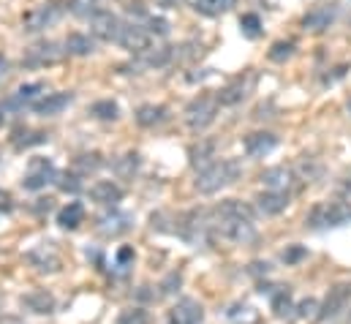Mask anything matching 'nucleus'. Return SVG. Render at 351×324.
<instances>
[{
  "label": "nucleus",
  "instance_id": "nucleus-1",
  "mask_svg": "<svg viewBox=\"0 0 351 324\" xmlns=\"http://www.w3.org/2000/svg\"><path fill=\"white\" fill-rule=\"evenodd\" d=\"M210 218H213V235H221L229 243L245 245L256 240L254 210L237 199L221 202L215 210H210Z\"/></svg>",
  "mask_w": 351,
  "mask_h": 324
},
{
  "label": "nucleus",
  "instance_id": "nucleus-2",
  "mask_svg": "<svg viewBox=\"0 0 351 324\" xmlns=\"http://www.w3.org/2000/svg\"><path fill=\"white\" fill-rule=\"evenodd\" d=\"M240 174H243V163L237 159H218V161H213L207 169H202L196 174L193 185H196L199 194H218L221 188L237 183Z\"/></svg>",
  "mask_w": 351,
  "mask_h": 324
},
{
  "label": "nucleus",
  "instance_id": "nucleus-3",
  "mask_svg": "<svg viewBox=\"0 0 351 324\" xmlns=\"http://www.w3.org/2000/svg\"><path fill=\"white\" fill-rule=\"evenodd\" d=\"M305 224H308L311 229H316V232L346 227V224H351V205L349 202H338V199H335V202H319V205L308 213Z\"/></svg>",
  "mask_w": 351,
  "mask_h": 324
},
{
  "label": "nucleus",
  "instance_id": "nucleus-4",
  "mask_svg": "<svg viewBox=\"0 0 351 324\" xmlns=\"http://www.w3.org/2000/svg\"><path fill=\"white\" fill-rule=\"evenodd\" d=\"M218 109H221V104H218V98L213 93H202V95L191 98L188 106H185V123H188V128L204 131L207 126L215 123Z\"/></svg>",
  "mask_w": 351,
  "mask_h": 324
},
{
  "label": "nucleus",
  "instance_id": "nucleus-5",
  "mask_svg": "<svg viewBox=\"0 0 351 324\" xmlns=\"http://www.w3.org/2000/svg\"><path fill=\"white\" fill-rule=\"evenodd\" d=\"M63 14H66V3H63V0L38 3V5H33L30 11L22 14V27H25L27 33H38V30H47V27H52L55 22H60Z\"/></svg>",
  "mask_w": 351,
  "mask_h": 324
},
{
  "label": "nucleus",
  "instance_id": "nucleus-6",
  "mask_svg": "<svg viewBox=\"0 0 351 324\" xmlns=\"http://www.w3.org/2000/svg\"><path fill=\"white\" fill-rule=\"evenodd\" d=\"M55 180H58L55 163L49 161V159H44V156H36V159L27 161L25 177H22V188L25 191H41V188H47Z\"/></svg>",
  "mask_w": 351,
  "mask_h": 324
},
{
  "label": "nucleus",
  "instance_id": "nucleus-7",
  "mask_svg": "<svg viewBox=\"0 0 351 324\" xmlns=\"http://www.w3.org/2000/svg\"><path fill=\"white\" fill-rule=\"evenodd\" d=\"M66 58V49H60V44L55 41H41L36 47H30L25 55H22V66L25 69H47V66H55Z\"/></svg>",
  "mask_w": 351,
  "mask_h": 324
},
{
  "label": "nucleus",
  "instance_id": "nucleus-8",
  "mask_svg": "<svg viewBox=\"0 0 351 324\" xmlns=\"http://www.w3.org/2000/svg\"><path fill=\"white\" fill-rule=\"evenodd\" d=\"M254 84H256V74H254V71H245V74L234 77L229 84H223V87L215 93V98H218L221 106H234V104H240L243 98H248V93L254 90Z\"/></svg>",
  "mask_w": 351,
  "mask_h": 324
},
{
  "label": "nucleus",
  "instance_id": "nucleus-9",
  "mask_svg": "<svg viewBox=\"0 0 351 324\" xmlns=\"http://www.w3.org/2000/svg\"><path fill=\"white\" fill-rule=\"evenodd\" d=\"M47 84L44 82H30V84H22V87H16L3 104H0V112H19V109H25V106H33L38 98H44L47 93Z\"/></svg>",
  "mask_w": 351,
  "mask_h": 324
},
{
  "label": "nucleus",
  "instance_id": "nucleus-10",
  "mask_svg": "<svg viewBox=\"0 0 351 324\" xmlns=\"http://www.w3.org/2000/svg\"><path fill=\"white\" fill-rule=\"evenodd\" d=\"M338 14H341L338 3H319V5H313V8L302 16V27H305L308 33H324L327 27L335 25Z\"/></svg>",
  "mask_w": 351,
  "mask_h": 324
},
{
  "label": "nucleus",
  "instance_id": "nucleus-11",
  "mask_svg": "<svg viewBox=\"0 0 351 324\" xmlns=\"http://www.w3.org/2000/svg\"><path fill=\"white\" fill-rule=\"evenodd\" d=\"M150 41H153V36L147 33L145 25H139V22H123V30L117 36V44L123 49H128L134 55H142V52L150 49Z\"/></svg>",
  "mask_w": 351,
  "mask_h": 324
},
{
  "label": "nucleus",
  "instance_id": "nucleus-12",
  "mask_svg": "<svg viewBox=\"0 0 351 324\" xmlns=\"http://www.w3.org/2000/svg\"><path fill=\"white\" fill-rule=\"evenodd\" d=\"M120 30H123V19L117 14H112V11H106V8H101V11H95L90 16V33L95 38H101V41H114L117 44Z\"/></svg>",
  "mask_w": 351,
  "mask_h": 324
},
{
  "label": "nucleus",
  "instance_id": "nucleus-13",
  "mask_svg": "<svg viewBox=\"0 0 351 324\" xmlns=\"http://www.w3.org/2000/svg\"><path fill=\"white\" fill-rule=\"evenodd\" d=\"M349 300H351V284H335V286L327 292L324 305L319 308L316 319H319V322H327V319L338 316V314H341V311L349 305Z\"/></svg>",
  "mask_w": 351,
  "mask_h": 324
},
{
  "label": "nucleus",
  "instance_id": "nucleus-14",
  "mask_svg": "<svg viewBox=\"0 0 351 324\" xmlns=\"http://www.w3.org/2000/svg\"><path fill=\"white\" fill-rule=\"evenodd\" d=\"M25 259H27L38 273H58V270H60V256H58V251H55L49 243H44V245H38V248H33V251H27V253H25Z\"/></svg>",
  "mask_w": 351,
  "mask_h": 324
},
{
  "label": "nucleus",
  "instance_id": "nucleus-15",
  "mask_svg": "<svg viewBox=\"0 0 351 324\" xmlns=\"http://www.w3.org/2000/svg\"><path fill=\"white\" fill-rule=\"evenodd\" d=\"M202 319H204V308L191 297L169 308V324H202Z\"/></svg>",
  "mask_w": 351,
  "mask_h": 324
},
{
  "label": "nucleus",
  "instance_id": "nucleus-16",
  "mask_svg": "<svg viewBox=\"0 0 351 324\" xmlns=\"http://www.w3.org/2000/svg\"><path fill=\"white\" fill-rule=\"evenodd\" d=\"M243 148H245L248 159H264V156H269L278 148V137L269 134V131H254V134L245 137Z\"/></svg>",
  "mask_w": 351,
  "mask_h": 324
},
{
  "label": "nucleus",
  "instance_id": "nucleus-17",
  "mask_svg": "<svg viewBox=\"0 0 351 324\" xmlns=\"http://www.w3.org/2000/svg\"><path fill=\"white\" fill-rule=\"evenodd\" d=\"M71 101H74V93H47L44 98H38V101L33 104V112H36V115H44V117H55V115H60Z\"/></svg>",
  "mask_w": 351,
  "mask_h": 324
},
{
  "label": "nucleus",
  "instance_id": "nucleus-18",
  "mask_svg": "<svg viewBox=\"0 0 351 324\" xmlns=\"http://www.w3.org/2000/svg\"><path fill=\"white\" fill-rule=\"evenodd\" d=\"M294 172L289 169V166H272V169H267L262 172V183L267 185V191H283V194H289V188H294Z\"/></svg>",
  "mask_w": 351,
  "mask_h": 324
},
{
  "label": "nucleus",
  "instance_id": "nucleus-19",
  "mask_svg": "<svg viewBox=\"0 0 351 324\" xmlns=\"http://www.w3.org/2000/svg\"><path fill=\"white\" fill-rule=\"evenodd\" d=\"M90 199L98 205H106V207H117V202H123V188L112 180H98L90 188Z\"/></svg>",
  "mask_w": 351,
  "mask_h": 324
},
{
  "label": "nucleus",
  "instance_id": "nucleus-20",
  "mask_svg": "<svg viewBox=\"0 0 351 324\" xmlns=\"http://www.w3.org/2000/svg\"><path fill=\"white\" fill-rule=\"evenodd\" d=\"M47 139H49L47 131H38V128H30V126H19V128H14V134H11L14 150H27V148L44 145Z\"/></svg>",
  "mask_w": 351,
  "mask_h": 324
},
{
  "label": "nucleus",
  "instance_id": "nucleus-21",
  "mask_svg": "<svg viewBox=\"0 0 351 324\" xmlns=\"http://www.w3.org/2000/svg\"><path fill=\"white\" fill-rule=\"evenodd\" d=\"M131 221H134L131 216H125L120 210H112L109 216L98 218V232L101 235H109V238H117V235H125L131 229Z\"/></svg>",
  "mask_w": 351,
  "mask_h": 324
},
{
  "label": "nucleus",
  "instance_id": "nucleus-22",
  "mask_svg": "<svg viewBox=\"0 0 351 324\" xmlns=\"http://www.w3.org/2000/svg\"><path fill=\"white\" fill-rule=\"evenodd\" d=\"M134 117H136V123L142 128H156V126H161V123L169 120V109L164 104H145V106L136 109Z\"/></svg>",
  "mask_w": 351,
  "mask_h": 324
},
{
  "label": "nucleus",
  "instance_id": "nucleus-23",
  "mask_svg": "<svg viewBox=\"0 0 351 324\" xmlns=\"http://www.w3.org/2000/svg\"><path fill=\"white\" fill-rule=\"evenodd\" d=\"M256 207L264 216H278V213H283L289 207V194H283V191H262L256 196Z\"/></svg>",
  "mask_w": 351,
  "mask_h": 324
},
{
  "label": "nucleus",
  "instance_id": "nucleus-24",
  "mask_svg": "<svg viewBox=\"0 0 351 324\" xmlns=\"http://www.w3.org/2000/svg\"><path fill=\"white\" fill-rule=\"evenodd\" d=\"M175 58V47H150L147 52L139 55V66L142 69H164L169 66Z\"/></svg>",
  "mask_w": 351,
  "mask_h": 324
},
{
  "label": "nucleus",
  "instance_id": "nucleus-25",
  "mask_svg": "<svg viewBox=\"0 0 351 324\" xmlns=\"http://www.w3.org/2000/svg\"><path fill=\"white\" fill-rule=\"evenodd\" d=\"M22 305L27 311H33V314H52L55 311V297L47 289H36V292L22 297Z\"/></svg>",
  "mask_w": 351,
  "mask_h": 324
},
{
  "label": "nucleus",
  "instance_id": "nucleus-26",
  "mask_svg": "<svg viewBox=\"0 0 351 324\" xmlns=\"http://www.w3.org/2000/svg\"><path fill=\"white\" fill-rule=\"evenodd\" d=\"M188 156H191V166L193 169H207L213 161H218L215 159V142H196V145H191V150H188Z\"/></svg>",
  "mask_w": 351,
  "mask_h": 324
},
{
  "label": "nucleus",
  "instance_id": "nucleus-27",
  "mask_svg": "<svg viewBox=\"0 0 351 324\" xmlns=\"http://www.w3.org/2000/svg\"><path fill=\"white\" fill-rule=\"evenodd\" d=\"M82 221H85V205H82V202H69V205L58 213V224H60L63 229H69V232L80 229Z\"/></svg>",
  "mask_w": 351,
  "mask_h": 324
},
{
  "label": "nucleus",
  "instance_id": "nucleus-28",
  "mask_svg": "<svg viewBox=\"0 0 351 324\" xmlns=\"http://www.w3.org/2000/svg\"><path fill=\"white\" fill-rule=\"evenodd\" d=\"M66 55H77V58H85V55H93L95 52V38H90L85 33H71L66 41Z\"/></svg>",
  "mask_w": 351,
  "mask_h": 324
},
{
  "label": "nucleus",
  "instance_id": "nucleus-29",
  "mask_svg": "<svg viewBox=\"0 0 351 324\" xmlns=\"http://www.w3.org/2000/svg\"><path fill=\"white\" fill-rule=\"evenodd\" d=\"M237 5V0H193V8L202 16H221L226 11H232Z\"/></svg>",
  "mask_w": 351,
  "mask_h": 324
},
{
  "label": "nucleus",
  "instance_id": "nucleus-30",
  "mask_svg": "<svg viewBox=\"0 0 351 324\" xmlns=\"http://www.w3.org/2000/svg\"><path fill=\"white\" fill-rule=\"evenodd\" d=\"M112 169L120 174V177H134L136 174V169H139V153H123L120 159H114L112 163Z\"/></svg>",
  "mask_w": 351,
  "mask_h": 324
},
{
  "label": "nucleus",
  "instance_id": "nucleus-31",
  "mask_svg": "<svg viewBox=\"0 0 351 324\" xmlns=\"http://www.w3.org/2000/svg\"><path fill=\"white\" fill-rule=\"evenodd\" d=\"M101 153H82V156H77L74 163H71V172H77L80 177H85L90 172H95L98 166H101Z\"/></svg>",
  "mask_w": 351,
  "mask_h": 324
},
{
  "label": "nucleus",
  "instance_id": "nucleus-32",
  "mask_svg": "<svg viewBox=\"0 0 351 324\" xmlns=\"http://www.w3.org/2000/svg\"><path fill=\"white\" fill-rule=\"evenodd\" d=\"M90 115H95L98 120H117L120 117V106L112 98H104V101H95L90 106Z\"/></svg>",
  "mask_w": 351,
  "mask_h": 324
},
{
  "label": "nucleus",
  "instance_id": "nucleus-33",
  "mask_svg": "<svg viewBox=\"0 0 351 324\" xmlns=\"http://www.w3.org/2000/svg\"><path fill=\"white\" fill-rule=\"evenodd\" d=\"M240 33L245 38H259L262 36V19H259V14H243L240 16Z\"/></svg>",
  "mask_w": 351,
  "mask_h": 324
},
{
  "label": "nucleus",
  "instance_id": "nucleus-34",
  "mask_svg": "<svg viewBox=\"0 0 351 324\" xmlns=\"http://www.w3.org/2000/svg\"><path fill=\"white\" fill-rule=\"evenodd\" d=\"M294 49H297L294 41H275V44L269 47V60H272V63H286V60L294 55Z\"/></svg>",
  "mask_w": 351,
  "mask_h": 324
},
{
  "label": "nucleus",
  "instance_id": "nucleus-35",
  "mask_svg": "<svg viewBox=\"0 0 351 324\" xmlns=\"http://www.w3.org/2000/svg\"><path fill=\"white\" fill-rule=\"evenodd\" d=\"M272 311L278 314V316H286L289 311H291V292L289 289H278L275 294H272Z\"/></svg>",
  "mask_w": 351,
  "mask_h": 324
},
{
  "label": "nucleus",
  "instance_id": "nucleus-36",
  "mask_svg": "<svg viewBox=\"0 0 351 324\" xmlns=\"http://www.w3.org/2000/svg\"><path fill=\"white\" fill-rule=\"evenodd\" d=\"M69 11H71V14H77V16L90 19L95 11H101V5H98L95 0H71V3H69Z\"/></svg>",
  "mask_w": 351,
  "mask_h": 324
},
{
  "label": "nucleus",
  "instance_id": "nucleus-37",
  "mask_svg": "<svg viewBox=\"0 0 351 324\" xmlns=\"http://www.w3.org/2000/svg\"><path fill=\"white\" fill-rule=\"evenodd\" d=\"M117 324H147V314L142 308H128V311L120 314Z\"/></svg>",
  "mask_w": 351,
  "mask_h": 324
},
{
  "label": "nucleus",
  "instance_id": "nucleus-38",
  "mask_svg": "<svg viewBox=\"0 0 351 324\" xmlns=\"http://www.w3.org/2000/svg\"><path fill=\"white\" fill-rule=\"evenodd\" d=\"M147 33L150 36H167L169 33V22L164 19V16H147Z\"/></svg>",
  "mask_w": 351,
  "mask_h": 324
},
{
  "label": "nucleus",
  "instance_id": "nucleus-39",
  "mask_svg": "<svg viewBox=\"0 0 351 324\" xmlns=\"http://www.w3.org/2000/svg\"><path fill=\"white\" fill-rule=\"evenodd\" d=\"M60 188H63V191H80V188H82V177H80L77 172H66Z\"/></svg>",
  "mask_w": 351,
  "mask_h": 324
},
{
  "label": "nucleus",
  "instance_id": "nucleus-40",
  "mask_svg": "<svg viewBox=\"0 0 351 324\" xmlns=\"http://www.w3.org/2000/svg\"><path fill=\"white\" fill-rule=\"evenodd\" d=\"M114 262H117V267H128V264H134V248H128V245H123L117 253H114Z\"/></svg>",
  "mask_w": 351,
  "mask_h": 324
},
{
  "label": "nucleus",
  "instance_id": "nucleus-41",
  "mask_svg": "<svg viewBox=\"0 0 351 324\" xmlns=\"http://www.w3.org/2000/svg\"><path fill=\"white\" fill-rule=\"evenodd\" d=\"M305 253H308L305 248H300V245H294V248H289V251L283 253V262H286V264H294V262H300V259H302Z\"/></svg>",
  "mask_w": 351,
  "mask_h": 324
},
{
  "label": "nucleus",
  "instance_id": "nucleus-42",
  "mask_svg": "<svg viewBox=\"0 0 351 324\" xmlns=\"http://www.w3.org/2000/svg\"><path fill=\"white\" fill-rule=\"evenodd\" d=\"M14 207V199H11V194H5L3 188H0V213H8Z\"/></svg>",
  "mask_w": 351,
  "mask_h": 324
},
{
  "label": "nucleus",
  "instance_id": "nucleus-43",
  "mask_svg": "<svg viewBox=\"0 0 351 324\" xmlns=\"http://www.w3.org/2000/svg\"><path fill=\"white\" fill-rule=\"evenodd\" d=\"M313 311H316V300H302L297 314H300V316H308V314H313Z\"/></svg>",
  "mask_w": 351,
  "mask_h": 324
},
{
  "label": "nucleus",
  "instance_id": "nucleus-44",
  "mask_svg": "<svg viewBox=\"0 0 351 324\" xmlns=\"http://www.w3.org/2000/svg\"><path fill=\"white\" fill-rule=\"evenodd\" d=\"M8 69H11V63H8V60L0 55V77H5V74H8Z\"/></svg>",
  "mask_w": 351,
  "mask_h": 324
},
{
  "label": "nucleus",
  "instance_id": "nucleus-45",
  "mask_svg": "<svg viewBox=\"0 0 351 324\" xmlns=\"http://www.w3.org/2000/svg\"><path fill=\"white\" fill-rule=\"evenodd\" d=\"M0 324H25V322L16 319V316H0Z\"/></svg>",
  "mask_w": 351,
  "mask_h": 324
},
{
  "label": "nucleus",
  "instance_id": "nucleus-46",
  "mask_svg": "<svg viewBox=\"0 0 351 324\" xmlns=\"http://www.w3.org/2000/svg\"><path fill=\"white\" fill-rule=\"evenodd\" d=\"M177 3L180 0H161V5H167V8H177Z\"/></svg>",
  "mask_w": 351,
  "mask_h": 324
},
{
  "label": "nucleus",
  "instance_id": "nucleus-47",
  "mask_svg": "<svg viewBox=\"0 0 351 324\" xmlns=\"http://www.w3.org/2000/svg\"><path fill=\"white\" fill-rule=\"evenodd\" d=\"M3 120H5V115H3V112H0V128H3Z\"/></svg>",
  "mask_w": 351,
  "mask_h": 324
},
{
  "label": "nucleus",
  "instance_id": "nucleus-48",
  "mask_svg": "<svg viewBox=\"0 0 351 324\" xmlns=\"http://www.w3.org/2000/svg\"><path fill=\"white\" fill-rule=\"evenodd\" d=\"M346 180H349V183H346V185H349V188H351V174H349V177H346Z\"/></svg>",
  "mask_w": 351,
  "mask_h": 324
},
{
  "label": "nucleus",
  "instance_id": "nucleus-49",
  "mask_svg": "<svg viewBox=\"0 0 351 324\" xmlns=\"http://www.w3.org/2000/svg\"><path fill=\"white\" fill-rule=\"evenodd\" d=\"M349 112H351V98H349Z\"/></svg>",
  "mask_w": 351,
  "mask_h": 324
}]
</instances>
